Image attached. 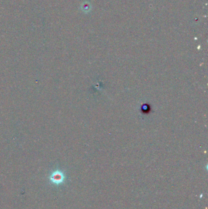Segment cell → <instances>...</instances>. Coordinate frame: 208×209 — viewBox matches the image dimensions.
Listing matches in <instances>:
<instances>
[{
    "label": "cell",
    "mask_w": 208,
    "mask_h": 209,
    "mask_svg": "<svg viewBox=\"0 0 208 209\" xmlns=\"http://www.w3.org/2000/svg\"><path fill=\"white\" fill-rule=\"evenodd\" d=\"M64 175L61 171H55L50 176V181L53 184L59 185L62 184L64 181Z\"/></svg>",
    "instance_id": "1"
}]
</instances>
